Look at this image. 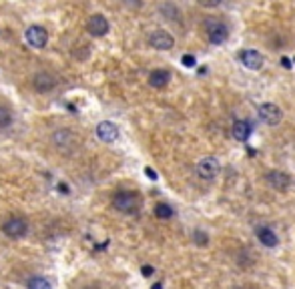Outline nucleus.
<instances>
[{
    "instance_id": "nucleus-1",
    "label": "nucleus",
    "mask_w": 295,
    "mask_h": 289,
    "mask_svg": "<svg viewBox=\"0 0 295 289\" xmlns=\"http://www.w3.org/2000/svg\"><path fill=\"white\" fill-rule=\"evenodd\" d=\"M113 205L121 213H136L141 207V197L135 191H119L114 195Z\"/></svg>"
},
{
    "instance_id": "nucleus-2",
    "label": "nucleus",
    "mask_w": 295,
    "mask_h": 289,
    "mask_svg": "<svg viewBox=\"0 0 295 289\" xmlns=\"http://www.w3.org/2000/svg\"><path fill=\"white\" fill-rule=\"evenodd\" d=\"M24 40H26L32 48H45L46 43H48V32H46V28H43V26L32 24V26L26 28Z\"/></svg>"
},
{
    "instance_id": "nucleus-3",
    "label": "nucleus",
    "mask_w": 295,
    "mask_h": 289,
    "mask_svg": "<svg viewBox=\"0 0 295 289\" xmlns=\"http://www.w3.org/2000/svg\"><path fill=\"white\" fill-rule=\"evenodd\" d=\"M207 36L213 45H223L229 36V28L221 20H207Z\"/></svg>"
},
{
    "instance_id": "nucleus-4",
    "label": "nucleus",
    "mask_w": 295,
    "mask_h": 289,
    "mask_svg": "<svg viewBox=\"0 0 295 289\" xmlns=\"http://www.w3.org/2000/svg\"><path fill=\"white\" fill-rule=\"evenodd\" d=\"M197 173L201 179H215L221 173V163L215 157H205L197 163Z\"/></svg>"
},
{
    "instance_id": "nucleus-5",
    "label": "nucleus",
    "mask_w": 295,
    "mask_h": 289,
    "mask_svg": "<svg viewBox=\"0 0 295 289\" xmlns=\"http://www.w3.org/2000/svg\"><path fill=\"white\" fill-rule=\"evenodd\" d=\"M257 113H259V119L263 120L265 125H271V127L279 125L281 119H283L281 109H279L277 105H273V102H265V105H261Z\"/></svg>"
},
{
    "instance_id": "nucleus-6",
    "label": "nucleus",
    "mask_w": 295,
    "mask_h": 289,
    "mask_svg": "<svg viewBox=\"0 0 295 289\" xmlns=\"http://www.w3.org/2000/svg\"><path fill=\"white\" fill-rule=\"evenodd\" d=\"M2 231H4L8 237H12V239H21V237L26 235L28 225H26V221L21 219V217H12V219H8V221L2 225Z\"/></svg>"
},
{
    "instance_id": "nucleus-7",
    "label": "nucleus",
    "mask_w": 295,
    "mask_h": 289,
    "mask_svg": "<svg viewBox=\"0 0 295 289\" xmlns=\"http://www.w3.org/2000/svg\"><path fill=\"white\" fill-rule=\"evenodd\" d=\"M239 60H241V65H243L245 69H249V71H259V69L263 67V56H261V52H257V50H253V48L241 50V52H239Z\"/></svg>"
},
{
    "instance_id": "nucleus-8",
    "label": "nucleus",
    "mask_w": 295,
    "mask_h": 289,
    "mask_svg": "<svg viewBox=\"0 0 295 289\" xmlns=\"http://www.w3.org/2000/svg\"><path fill=\"white\" fill-rule=\"evenodd\" d=\"M96 137L103 143H114L119 139V127L111 120H103L96 125Z\"/></svg>"
},
{
    "instance_id": "nucleus-9",
    "label": "nucleus",
    "mask_w": 295,
    "mask_h": 289,
    "mask_svg": "<svg viewBox=\"0 0 295 289\" xmlns=\"http://www.w3.org/2000/svg\"><path fill=\"white\" fill-rule=\"evenodd\" d=\"M149 45L153 48H157V50H171L173 45H175V40H173V36H171L169 32L155 30V32L149 36Z\"/></svg>"
},
{
    "instance_id": "nucleus-10",
    "label": "nucleus",
    "mask_w": 295,
    "mask_h": 289,
    "mask_svg": "<svg viewBox=\"0 0 295 289\" xmlns=\"http://www.w3.org/2000/svg\"><path fill=\"white\" fill-rule=\"evenodd\" d=\"M32 85H34V89L38 93H50L56 87V78L52 74H48V72H38V74H34Z\"/></svg>"
},
{
    "instance_id": "nucleus-11",
    "label": "nucleus",
    "mask_w": 295,
    "mask_h": 289,
    "mask_svg": "<svg viewBox=\"0 0 295 289\" xmlns=\"http://www.w3.org/2000/svg\"><path fill=\"white\" fill-rule=\"evenodd\" d=\"M87 28H89V32L92 36H105L109 32V20L103 14H92Z\"/></svg>"
},
{
    "instance_id": "nucleus-12",
    "label": "nucleus",
    "mask_w": 295,
    "mask_h": 289,
    "mask_svg": "<svg viewBox=\"0 0 295 289\" xmlns=\"http://www.w3.org/2000/svg\"><path fill=\"white\" fill-rule=\"evenodd\" d=\"M267 183L271 185L273 189L277 191H285L289 185H291V179L287 173H281V171H269L267 173Z\"/></svg>"
},
{
    "instance_id": "nucleus-13",
    "label": "nucleus",
    "mask_w": 295,
    "mask_h": 289,
    "mask_svg": "<svg viewBox=\"0 0 295 289\" xmlns=\"http://www.w3.org/2000/svg\"><path fill=\"white\" fill-rule=\"evenodd\" d=\"M231 133L239 143H247V139L251 137V125L247 120H235Z\"/></svg>"
},
{
    "instance_id": "nucleus-14",
    "label": "nucleus",
    "mask_w": 295,
    "mask_h": 289,
    "mask_svg": "<svg viewBox=\"0 0 295 289\" xmlns=\"http://www.w3.org/2000/svg\"><path fill=\"white\" fill-rule=\"evenodd\" d=\"M169 80H171V74H169V71H165V69H155V71L149 74V85L155 87V89L167 87Z\"/></svg>"
},
{
    "instance_id": "nucleus-15",
    "label": "nucleus",
    "mask_w": 295,
    "mask_h": 289,
    "mask_svg": "<svg viewBox=\"0 0 295 289\" xmlns=\"http://www.w3.org/2000/svg\"><path fill=\"white\" fill-rule=\"evenodd\" d=\"M52 141H54V144H56L58 149H65V147H68V144L78 143V139H76L70 131H67V129L56 131V133H54V137H52Z\"/></svg>"
},
{
    "instance_id": "nucleus-16",
    "label": "nucleus",
    "mask_w": 295,
    "mask_h": 289,
    "mask_svg": "<svg viewBox=\"0 0 295 289\" xmlns=\"http://www.w3.org/2000/svg\"><path fill=\"white\" fill-rule=\"evenodd\" d=\"M257 239L261 241V245H265V247H277V235L273 233L269 227H259L257 229Z\"/></svg>"
},
{
    "instance_id": "nucleus-17",
    "label": "nucleus",
    "mask_w": 295,
    "mask_h": 289,
    "mask_svg": "<svg viewBox=\"0 0 295 289\" xmlns=\"http://www.w3.org/2000/svg\"><path fill=\"white\" fill-rule=\"evenodd\" d=\"M161 12H163V16L169 18V20H177V16H179V8H177L173 2L161 4Z\"/></svg>"
},
{
    "instance_id": "nucleus-18",
    "label": "nucleus",
    "mask_w": 295,
    "mask_h": 289,
    "mask_svg": "<svg viewBox=\"0 0 295 289\" xmlns=\"http://www.w3.org/2000/svg\"><path fill=\"white\" fill-rule=\"evenodd\" d=\"M155 217L157 219H171L173 217V209L167 203H159V205H155Z\"/></svg>"
},
{
    "instance_id": "nucleus-19",
    "label": "nucleus",
    "mask_w": 295,
    "mask_h": 289,
    "mask_svg": "<svg viewBox=\"0 0 295 289\" xmlns=\"http://www.w3.org/2000/svg\"><path fill=\"white\" fill-rule=\"evenodd\" d=\"M28 289H52V285L46 281L45 277H32L28 281Z\"/></svg>"
},
{
    "instance_id": "nucleus-20",
    "label": "nucleus",
    "mask_w": 295,
    "mask_h": 289,
    "mask_svg": "<svg viewBox=\"0 0 295 289\" xmlns=\"http://www.w3.org/2000/svg\"><path fill=\"white\" fill-rule=\"evenodd\" d=\"M10 122H12V115H10V111H8V109H4V107H0V129H6Z\"/></svg>"
},
{
    "instance_id": "nucleus-21",
    "label": "nucleus",
    "mask_w": 295,
    "mask_h": 289,
    "mask_svg": "<svg viewBox=\"0 0 295 289\" xmlns=\"http://www.w3.org/2000/svg\"><path fill=\"white\" fill-rule=\"evenodd\" d=\"M183 65H185L187 69H193V67L197 65V60H195L193 54H185V56H183Z\"/></svg>"
},
{
    "instance_id": "nucleus-22",
    "label": "nucleus",
    "mask_w": 295,
    "mask_h": 289,
    "mask_svg": "<svg viewBox=\"0 0 295 289\" xmlns=\"http://www.w3.org/2000/svg\"><path fill=\"white\" fill-rule=\"evenodd\" d=\"M207 241H209L207 233H203V231H195V243H199V245H207Z\"/></svg>"
},
{
    "instance_id": "nucleus-23",
    "label": "nucleus",
    "mask_w": 295,
    "mask_h": 289,
    "mask_svg": "<svg viewBox=\"0 0 295 289\" xmlns=\"http://www.w3.org/2000/svg\"><path fill=\"white\" fill-rule=\"evenodd\" d=\"M201 6H205V8H215V6H219L221 4V0H197Z\"/></svg>"
},
{
    "instance_id": "nucleus-24",
    "label": "nucleus",
    "mask_w": 295,
    "mask_h": 289,
    "mask_svg": "<svg viewBox=\"0 0 295 289\" xmlns=\"http://www.w3.org/2000/svg\"><path fill=\"white\" fill-rule=\"evenodd\" d=\"M145 175H147L151 181H157V179H159V177H157V173H155L151 167H145Z\"/></svg>"
},
{
    "instance_id": "nucleus-25",
    "label": "nucleus",
    "mask_w": 295,
    "mask_h": 289,
    "mask_svg": "<svg viewBox=\"0 0 295 289\" xmlns=\"http://www.w3.org/2000/svg\"><path fill=\"white\" fill-rule=\"evenodd\" d=\"M141 273H143V275H145V277H151V275H153V273H155V269H153V267H151V265H145V267H143V269H141Z\"/></svg>"
},
{
    "instance_id": "nucleus-26",
    "label": "nucleus",
    "mask_w": 295,
    "mask_h": 289,
    "mask_svg": "<svg viewBox=\"0 0 295 289\" xmlns=\"http://www.w3.org/2000/svg\"><path fill=\"white\" fill-rule=\"evenodd\" d=\"M281 65H283L285 69H291V67H293V65H291V60H289L287 56H283V58H281Z\"/></svg>"
},
{
    "instance_id": "nucleus-27",
    "label": "nucleus",
    "mask_w": 295,
    "mask_h": 289,
    "mask_svg": "<svg viewBox=\"0 0 295 289\" xmlns=\"http://www.w3.org/2000/svg\"><path fill=\"white\" fill-rule=\"evenodd\" d=\"M125 2H127V4H129V6H133V8H139V6H141V4H143V2H141V0H125Z\"/></svg>"
},
{
    "instance_id": "nucleus-28",
    "label": "nucleus",
    "mask_w": 295,
    "mask_h": 289,
    "mask_svg": "<svg viewBox=\"0 0 295 289\" xmlns=\"http://www.w3.org/2000/svg\"><path fill=\"white\" fill-rule=\"evenodd\" d=\"M151 289H163V285H161V283H155V285H153Z\"/></svg>"
},
{
    "instance_id": "nucleus-29",
    "label": "nucleus",
    "mask_w": 295,
    "mask_h": 289,
    "mask_svg": "<svg viewBox=\"0 0 295 289\" xmlns=\"http://www.w3.org/2000/svg\"><path fill=\"white\" fill-rule=\"evenodd\" d=\"M293 63H295V60H293Z\"/></svg>"
}]
</instances>
